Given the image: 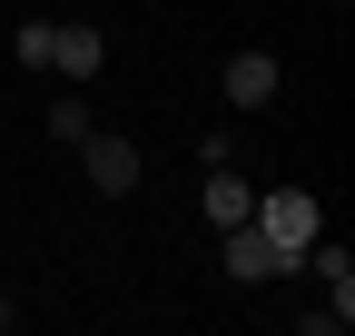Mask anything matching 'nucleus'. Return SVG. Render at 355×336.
Wrapping results in <instances>:
<instances>
[{"instance_id": "obj_5", "label": "nucleus", "mask_w": 355, "mask_h": 336, "mask_svg": "<svg viewBox=\"0 0 355 336\" xmlns=\"http://www.w3.org/2000/svg\"><path fill=\"white\" fill-rule=\"evenodd\" d=\"M198 208H207V228H237L247 208H257V188L237 178V158H227V168H207V188H198Z\"/></svg>"}, {"instance_id": "obj_4", "label": "nucleus", "mask_w": 355, "mask_h": 336, "mask_svg": "<svg viewBox=\"0 0 355 336\" xmlns=\"http://www.w3.org/2000/svg\"><path fill=\"white\" fill-rule=\"evenodd\" d=\"M296 277H316L326 287V297L355 317V258H345V247H326V237H306V258H296Z\"/></svg>"}, {"instance_id": "obj_9", "label": "nucleus", "mask_w": 355, "mask_h": 336, "mask_svg": "<svg viewBox=\"0 0 355 336\" xmlns=\"http://www.w3.org/2000/svg\"><path fill=\"white\" fill-rule=\"evenodd\" d=\"M50 139H69V149L89 139V109H79V99H50Z\"/></svg>"}, {"instance_id": "obj_1", "label": "nucleus", "mask_w": 355, "mask_h": 336, "mask_svg": "<svg viewBox=\"0 0 355 336\" xmlns=\"http://www.w3.org/2000/svg\"><path fill=\"white\" fill-rule=\"evenodd\" d=\"M247 218H257L266 237H277V247H286V258H306V237H326V208H316V198H306V188H266V198L247 208Z\"/></svg>"}, {"instance_id": "obj_2", "label": "nucleus", "mask_w": 355, "mask_h": 336, "mask_svg": "<svg viewBox=\"0 0 355 336\" xmlns=\"http://www.w3.org/2000/svg\"><path fill=\"white\" fill-rule=\"evenodd\" d=\"M227 277H237V287H266V277H296V258H286L257 218H237V228H227Z\"/></svg>"}, {"instance_id": "obj_7", "label": "nucleus", "mask_w": 355, "mask_h": 336, "mask_svg": "<svg viewBox=\"0 0 355 336\" xmlns=\"http://www.w3.org/2000/svg\"><path fill=\"white\" fill-rule=\"evenodd\" d=\"M266 99H277V60H266V50H237L227 60V109H266Z\"/></svg>"}, {"instance_id": "obj_6", "label": "nucleus", "mask_w": 355, "mask_h": 336, "mask_svg": "<svg viewBox=\"0 0 355 336\" xmlns=\"http://www.w3.org/2000/svg\"><path fill=\"white\" fill-rule=\"evenodd\" d=\"M99 60H109V50H99V30H89V20H60L50 69H60V79H99Z\"/></svg>"}, {"instance_id": "obj_8", "label": "nucleus", "mask_w": 355, "mask_h": 336, "mask_svg": "<svg viewBox=\"0 0 355 336\" xmlns=\"http://www.w3.org/2000/svg\"><path fill=\"white\" fill-rule=\"evenodd\" d=\"M50 40H60V20H20V40H10L20 69H50Z\"/></svg>"}, {"instance_id": "obj_3", "label": "nucleus", "mask_w": 355, "mask_h": 336, "mask_svg": "<svg viewBox=\"0 0 355 336\" xmlns=\"http://www.w3.org/2000/svg\"><path fill=\"white\" fill-rule=\"evenodd\" d=\"M79 158H89V188H99V198H128V188H139V149H128V139H99V129H89Z\"/></svg>"}]
</instances>
